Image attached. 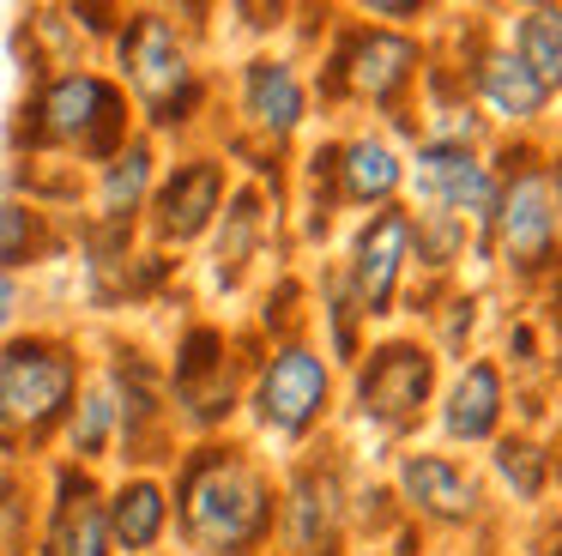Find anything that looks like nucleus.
<instances>
[{
	"mask_svg": "<svg viewBox=\"0 0 562 556\" xmlns=\"http://www.w3.org/2000/svg\"><path fill=\"white\" fill-rule=\"evenodd\" d=\"M164 483L188 556H267L279 538V466L243 435L182 442Z\"/></svg>",
	"mask_w": 562,
	"mask_h": 556,
	"instance_id": "nucleus-1",
	"label": "nucleus"
},
{
	"mask_svg": "<svg viewBox=\"0 0 562 556\" xmlns=\"http://www.w3.org/2000/svg\"><path fill=\"white\" fill-rule=\"evenodd\" d=\"M139 133L134 103L115 85V73L91 67V60H61V67L37 73L19 103L13 145L25 152V164L43 157H74V164L98 169Z\"/></svg>",
	"mask_w": 562,
	"mask_h": 556,
	"instance_id": "nucleus-2",
	"label": "nucleus"
},
{
	"mask_svg": "<svg viewBox=\"0 0 562 556\" xmlns=\"http://www.w3.org/2000/svg\"><path fill=\"white\" fill-rule=\"evenodd\" d=\"M194 31L200 19H182V7H127L110 36L115 85L134 103L139 133H151V140L158 133H188L212 97Z\"/></svg>",
	"mask_w": 562,
	"mask_h": 556,
	"instance_id": "nucleus-3",
	"label": "nucleus"
},
{
	"mask_svg": "<svg viewBox=\"0 0 562 556\" xmlns=\"http://www.w3.org/2000/svg\"><path fill=\"white\" fill-rule=\"evenodd\" d=\"M424 73H429L424 31H387V24H369L351 12V19H333L327 48H321V73L308 79V91L327 109H369L412 145Z\"/></svg>",
	"mask_w": 562,
	"mask_h": 556,
	"instance_id": "nucleus-4",
	"label": "nucleus"
},
{
	"mask_svg": "<svg viewBox=\"0 0 562 556\" xmlns=\"http://www.w3.org/2000/svg\"><path fill=\"white\" fill-rule=\"evenodd\" d=\"M91 363L79 338L55 326H19L0 338V459H31L49 454L86 387Z\"/></svg>",
	"mask_w": 562,
	"mask_h": 556,
	"instance_id": "nucleus-5",
	"label": "nucleus"
},
{
	"mask_svg": "<svg viewBox=\"0 0 562 556\" xmlns=\"http://www.w3.org/2000/svg\"><path fill=\"white\" fill-rule=\"evenodd\" d=\"M496 212L484 230V260L514 290H544L562 273V212L544 176V145L538 140H496Z\"/></svg>",
	"mask_w": 562,
	"mask_h": 556,
	"instance_id": "nucleus-6",
	"label": "nucleus"
},
{
	"mask_svg": "<svg viewBox=\"0 0 562 556\" xmlns=\"http://www.w3.org/2000/svg\"><path fill=\"white\" fill-rule=\"evenodd\" d=\"M339 381L345 375L327 363V351L315 345L308 326L279 338H260L255 369H248V393H243V418L255 430V447H284L303 454L327 435V423L339 418Z\"/></svg>",
	"mask_w": 562,
	"mask_h": 556,
	"instance_id": "nucleus-7",
	"label": "nucleus"
},
{
	"mask_svg": "<svg viewBox=\"0 0 562 556\" xmlns=\"http://www.w3.org/2000/svg\"><path fill=\"white\" fill-rule=\"evenodd\" d=\"M448 363L436 357L424 333H381L363 345V357L345 369L339 405L363 435H375L381 447H412V435L429 423L436 387Z\"/></svg>",
	"mask_w": 562,
	"mask_h": 556,
	"instance_id": "nucleus-8",
	"label": "nucleus"
},
{
	"mask_svg": "<svg viewBox=\"0 0 562 556\" xmlns=\"http://www.w3.org/2000/svg\"><path fill=\"white\" fill-rule=\"evenodd\" d=\"M255 351L260 345L224 333L218 321H188L182 326L170 363H164V399H170V418H176V430H182L188 442L231 435V423L243 418Z\"/></svg>",
	"mask_w": 562,
	"mask_h": 556,
	"instance_id": "nucleus-9",
	"label": "nucleus"
},
{
	"mask_svg": "<svg viewBox=\"0 0 562 556\" xmlns=\"http://www.w3.org/2000/svg\"><path fill=\"white\" fill-rule=\"evenodd\" d=\"M231 115L236 133L224 140V152H260V169L279 176V157L303 140L308 115H315V91H308V73L296 55L279 48H255V55L236 60L231 73Z\"/></svg>",
	"mask_w": 562,
	"mask_h": 556,
	"instance_id": "nucleus-10",
	"label": "nucleus"
},
{
	"mask_svg": "<svg viewBox=\"0 0 562 556\" xmlns=\"http://www.w3.org/2000/svg\"><path fill=\"white\" fill-rule=\"evenodd\" d=\"M279 556H351V471L333 447H303L279 471Z\"/></svg>",
	"mask_w": 562,
	"mask_h": 556,
	"instance_id": "nucleus-11",
	"label": "nucleus"
},
{
	"mask_svg": "<svg viewBox=\"0 0 562 556\" xmlns=\"http://www.w3.org/2000/svg\"><path fill=\"white\" fill-rule=\"evenodd\" d=\"M387 496L405 526H429V532H477L496 514V496H490L484 471L472 459L448 454V447H417V442L393 454Z\"/></svg>",
	"mask_w": 562,
	"mask_h": 556,
	"instance_id": "nucleus-12",
	"label": "nucleus"
},
{
	"mask_svg": "<svg viewBox=\"0 0 562 556\" xmlns=\"http://www.w3.org/2000/svg\"><path fill=\"white\" fill-rule=\"evenodd\" d=\"M345 302L357 309L363 326H381L400 314L405 285H412V205H381V212L357 218L345 254L333 260Z\"/></svg>",
	"mask_w": 562,
	"mask_h": 556,
	"instance_id": "nucleus-13",
	"label": "nucleus"
},
{
	"mask_svg": "<svg viewBox=\"0 0 562 556\" xmlns=\"http://www.w3.org/2000/svg\"><path fill=\"white\" fill-rule=\"evenodd\" d=\"M231 188H236L231 157L212 152V145H194V152L170 157V164L158 169V188H151V200H146L139 230H146V242L158 254L194 248V242L212 236V224H218Z\"/></svg>",
	"mask_w": 562,
	"mask_h": 556,
	"instance_id": "nucleus-14",
	"label": "nucleus"
},
{
	"mask_svg": "<svg viewBox=\"0 0 562 556\" xmlns=\"http://www.w3.org/2000/svg\"><path fill=\"white\" fill-rule=\"evenodd\" d=\"M405 193H412L405 205L460 218L477 236V260H484V230H490V212H496V164H490V152L412 140L405 145Z\"/></svg>",
	"mask_w": 562,
	"mask_h": 556,
	"instance_id": "nucleus-15",
	"label": "nucleus"
},
{
	"mask_svg": "<svg viewBox=\"0 0 562 556\" xmlns=\"http://www.w3.org/2000/svg\"><path fill=\"white\" fill-rule=\"evenodd\" d=\"M514 418V381L496 363V351H472L453 369H441L436 405H429V430L448 454H472V447H490Z\"/></svg>",
	"mask_w": 562,
	"mask_h": 556,
	"instance_id": "nucleus-16",
	"label": "nucleus"
},
{
	"mask_svg": "<svg viewBox=\"0 0 562 556\" xmlns=\"http://www.w3.org/2000/svg\"><path fill=\"white\" fill-rule=\"evenodd\" d=\"M453 67H460L465 97L477 103V115H484L490 133H502V140H538V127H544L557 97L520 67V55H514L496 31H477L472 55H460Z\"/></svg>",
	"mask_w": 562,
	"mask_h": 556,
	"instance_id": "nucleus-17",
	"label": "nucleus"
},
{
	"mask_svg": "<svg viewBox=\"0 0 562 556\" xmlns=\"http://www.w3.org/2000/svg\"><path fill=\"white\" fill-rule=\"evenodd\" d=\"M327 176V193L339 212H381V205H400L405 200V145H393V133L381 127H351V133H333V140L308 145Z\"/></svg>",
	"mask_w": 562,
	"mask_h": 556,
	"instance_id": "nucleus-18",
	"label": "nucleus"
},
{
	"mask_svg": "<svg viewBox=\"0 0 562 556\" xmlns=\"http://www.w3.org/2000/svg\"><path fill=\"white\" fill-rule=\"evenodd\" d=\"M31 556H115L110 520H103V478L74 459L49 466V490L37 502Z\"/></svg>",
	"mask_w": 562,
	"mask_h": 556,
	"instance_id": "nucleus-19",
	"label": "nucleus"
},
{
	"mask_svg": "<svg viewBox=\"0 0 562 556\" xmlns=\"http://www.w3.org/2000/svg\"><path fill=\"white\" fill-rule=\"evenodd\" d=\"M279 224V205L267 200L260 181H236L231 200H224L218 224L206 236V260H212V285L218 290H236L248 273H255L260 248H267V230Z\"/></svg>",
	"mask_w": 562,
	"mask_h": 556,
	"instance_id": "nucleus-20",
	"label": "nucleus"
},
{
	"mask_svg": "<svg viewBox=\"0 0 562 556\" xmlns=\"http://www.w3.org/2000/svg\"><path fill=\"white\" fill-rule=\"evenodd\" d=\"M103 520H110L115 556H158L170 538V483L164 471H122L103 483Z\"/></svg>",
	"mask_w": 562,
	"mask_h": 556,
	"instance_id": "nucleus-21",
	"label": "nucleus"
},
{
	"mask_svg": "<svg viewBox=\"0 0 562 556\" xmlns=\"http://www.w3.org/2000/svg\"><path fill=\"white\" fill-rule=\"evenodd\" d=\"M158 169H164L158 140H151V133H134V140L110 157V164L91 169V224H103V230H139L146 200H151V188H158Z\"/></svg>",
	"mask_w": 562,
	"mask_h": 556,
	"instance_id": "nucleus-22",
	"label": "nucleus"
},
{
	"mask_svg": "<svg viewBox=\"0 0 562 556\" xmlns=\"http://www.w3.org/2000/svg\"><path fill=\"white\" fill-rule=\"evenodd\" d=\"M557 471H562L557 447H550L538 430H526V423H508V430L484 447V483H490V496L502 490L508 502H520V508L544 502L550 483H557Z\"/></svg>",
	"mask_w": 562,
	"mask_h": 556,
	"instance_id": "nucleus-23",
	"label": "nucleus"
},
{
	"mask_svg": "<svg viewBox=\"0 0 562 556\" xmlns=\"http://www.w3.org/2000/svg\"><path fill=\"white\" fill-rule=\"evenodd\" d=\"M115 442H122V405H115L103 369H91L74 411H67V423H61V435H55V447H61V459L98 471L103 459H115Z\"/></svg>",
	"mask_w": 562,
	"mask_h": 556,
	"instance_id": "nucleus-24",
	"label": "nucleus"
},
{
	"mask_svg": "<svg viewBox=\"0 0 562 556\" xmlns=\"http://www.w3.org/2000/svg\"><path fill=\"white\" fill-rule=\"evenodd\" d=\"M502 43L520 55V67L532 73L550 97H562V0H532V7H514Z\"/></svg>",
	"mask_w": 562,
	"mask_h": 556,
	"instance_id": "nucleus-25",
	"label": "nucleus"
},
{
	"mask_svg": "<svg viewBox=\"0 0 562 556\" xmlns=\"http://www.w3.org/2000/svg\"><path fill=\"white\" fill-rule=\"evenodd\" d=\"M55 248H61V230H55L49 205L25 200V193L0 200V273L19 278L25 266H43Z\"/></svg>",
	"mask_w": 562,
	"mask_h": 556,
	"instance_id": "nucleus-26",
	"label": "nucleus"
},
{
	"mask_svg": "<svg viewBox=\"0 0 562 556\" xmlns=\"http://www.w3.org/2000/svg\"><path fill=\"white\" fill-rule=\"evenodd\" d=\"M477 309H484V302L472 297V290H453L448 302H441V309H429V345H436V357L441 363H460V357H472V333H477Z\"/></svg>",
	"mask_w": 562,
	"mask_h": 556,
	"instance_id": "nucleus-27",
	"label": "nucleus"
},
{
	"mask_svg": "<svg viewBox=\"0 0 562 556\" xmlns=\"http://www.w3.org/2000/svg\"><path fill=\"white\" fill-rule=\"evenodd\" d=\"M31 514H37V502H31L25 471L0 459V556H19V544L31 551Z\"/></svg>",
	"mask_w": 562,
	"mask_h": 556,
	"instance_id": "nucleus-28",
	"label": "nucleus"
},
{
	"mask_svg": "<svg viewBox=\"0 0 562 556\" xmlns=\"http://www.w3.org/2000/svg\"><path fill=\"white\" fill-rule=\"evenodd\" d=\"M351 12L369 24H387V31H424V19L436 7H429V0H363V7H351Z\"/></svg>",
	"mask_w": 562,
	"mask_h": 556,
	"instance_id": "nucleus-29",
	"label": "nucleus"
},
{
	"mask_svg": "<svg viewBox=\"0 0 562 556\" xmlns=\"http://www.w3.org/2000/svg\"><path fill=\"white\" fill-rule=\"evenodd\" d=\"M61 12H67V24H74L79 36H91V43H110L127 7H98V0H67Z\"/></svg>",
	"mask_w": 562,
	"mask_h": 556,
	"instance_id": "nucleus-30",
	"label": "nucleus"
},
{
	"mask_svg": "<svg viewBox=\"0 0 562 556\" xmlns=\"http://www.w3.org/2000/svg\"><path fill=\"white\" fill-rule=\"evenodd\" d=\"M532 321L544 326V333H550V345L562 351V273L550 278L544 290H538V314H532Z\"/></svg>",
	"mask_w": 562,
	"mask_h": 556,
	"instance_id": "nucleus-31",
	"label": "nucleus"
},
{
	"mask_svg": "<svg viewBox=\"0 0 562 556\" xmlns=\"http://www.w3.org/2000/svg\"><path fill=\"white\" fill-rule=\"evenodd\" d=\"M19 309H25V278L0 273V338L19 333Z\"/></svg>",
	"mask_w": 562,
	"mask_h": 556,
	"instance_id": "nucleus-32",
	"label": "nucleus"
},
{
	"mask_svg": "<svg viewBox=\"0 0 562 556\" xmlns=\"http://www.w3.org/2000/svg\"><path fill=\"white\" fill-rule=\"evenodd\" d=\"M544 176H550V193H557V212H562V140L544 145Z\"/></svg>",
	"mask_w": 562,
	"mask_h": 556,
	"instance_id": "nucleus-33",
	"label": "nucleus"
},
{
	"mask_svg": "<svg viewBox=\"0 0 562 556\" xmlns=\"http://www.w3.org/2000/svg\"><path fill=\"white\" fill-rule=\"evenodd\" d=\"M267 556H279V551H267Z\"/></svg>",
	"mask_w": 562,
	"mask_h": 556,
	"instance_id": "nucleus-34",
	"label": "nucleus"
}]
</instances>
